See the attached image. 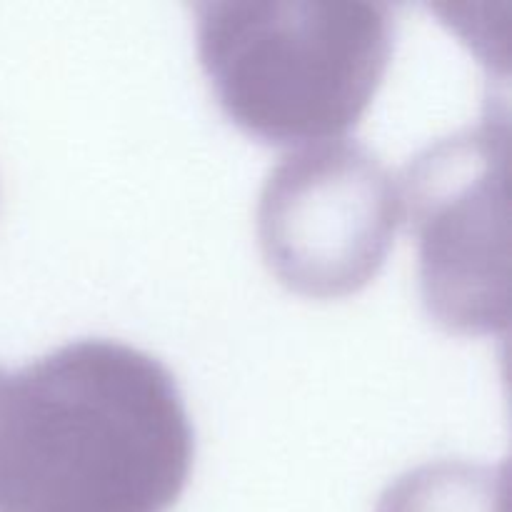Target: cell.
<instances>
[{
	"instance_id": "6da1fadb",
	"label": "cell",
	"mask_w": 512,
	"mask_h": 512,
	"mask_svg": "<svg viewBox=\"0 0 512 512\" xmlns=\"http://www.w3.org/2000/svg\"><path fill=\"white\" fill-rule=\"evenodd\" d=\"M195 440L173 375L115 340L0 370V512H168Z\"/></svg>"
},
{
	"instance_id": "7a4b0ae2",
	"label": "cell",
	"mask_w": 512,
	"mask_h": 512,
	"mask_svg": "<svg viewBox=\"0 0 512 512\" xmlns=\"http://www.w3.org/2000/svg\"><path fill=\"white\" fill-rule=\"evenodd\" d=\"M195 15L220 108L273 145L325 143L355 128L393 53L385 3L213 0Z\"/></svg>"
},
{
	"instance_id": "3957f363",
	"label": "cell",
	"mask_w": 512,
	"mask_h": 512,
	"mask_svg": "<svg viewBox=\"0 0 512 512\" xmlns=\"http://www.w3.org/2000/svg\"><path fill=\"white\" fill-rule=\"evenodd\" d=\"M510 125L488 115L420 153L400 180L430 315L465 335L510 323Z\"/></svg>"
},
{
	"instance_id": "277c9868",
	"label": "cell",
	"mask_w": 512,
	"mask_h": 512,
	"mask_svg": "<svg viewBox=\"0 0 512 512\" xmlns=\"http://www.w3.org/2000/svg\"><path fill=\"white\" fill-rule=\"evenodd\" d=\"M403 215L400 183L378 155L325 140L270 170L258 205L260 250L293 293L345 298L383 268Z\"/></svg>"
},
{
	"instance_id": "5b68a950",
	"label": "cell",
	"mask_w": 512,
	"mask_h": 512,
	"mask_svg": "<svg viewBox=\"0 0 512 512\" xmlns=\"http://www.w3.org/2000/svg\"><path fill=\"white\" fill-rule=\"evenodd\" d=\"M378 512H508V468L440 460L390 485Z\"/></svg>"
}]
</instances>
